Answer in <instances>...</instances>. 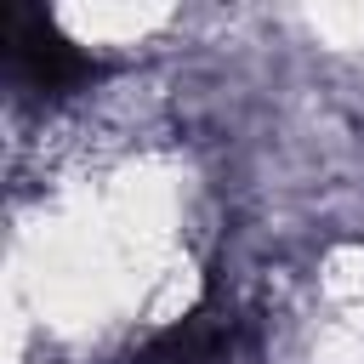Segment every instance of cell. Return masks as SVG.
Returning a JSON list of instances; mask_svg holds the SVG:
<instances>
[{"label":"cell","mask_w":364,"mask_h":364,"mask_svg":"<svg viewBox=\"0 0 364 364\" xmlns=\"http://www.w3.org/2000/svg\"><path fill=\"white\" fill-rule=\"evenodd\" d=\"M0 51H6V74L23 91H34V97H74V91H85L102 74V63L91 51H80L57 28V17L46 6H28V0L6 6V17H0Z\"/></svg>","instance_id":"obj_1"},{"label":"cell","mask_w":364,"mask_h":364,"mask_svg":"<svg viewBox=\"0 0 364 364\" xmlns=\"http://www.w3.org/2000/svg\"><path fill=\"white\" fill-rule=\"evenodd\" d=\"M228 358H233V318L205 307L159 330L142 353H131V364H228Z\"/></svg>","instance_id":"obj_2"}]
</instances>
